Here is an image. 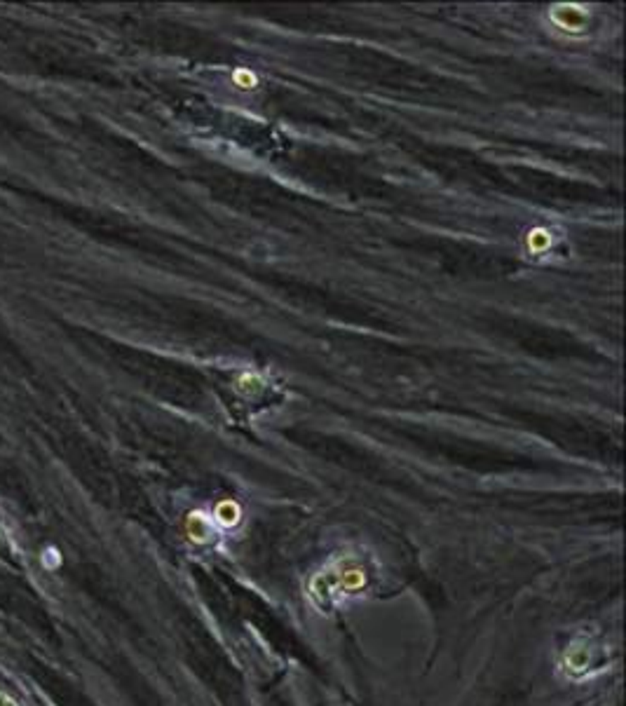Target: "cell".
<instances>
[{
  "label": "cell",
  "mask_w": 626,
  "mask_h": 706,
  "mask_svg": "<svg viewBox=\"0 0 626 706\" xmlns=\"http://www.w3.org/2000/svg\"><path fill=\"white\" fill-rule=\"evenodd\" d=\"M0 706H17V704H14V702L10 700V697H5V695H0Z\"/></svg>",
  "instance_id": "obj_1"
}]
</instances>
